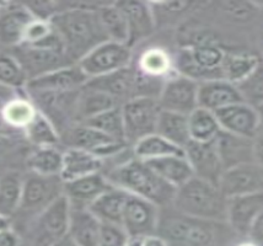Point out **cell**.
<instances>
[{
	"instance_id": "cell-1",
	"label": "cell",
	"mask_w": 263,
	"mask_h": 246,
	"mask_svg": "<svg viewBox=\"0 0 263 246\" xmlns=\"http://www.w3.org/2000/svg\"><path fill=\"white\" fill-rule=\"evenodd\" d=\"M99 6L67 3L63 10L49 20L61 37L65 54L74 63H79L93 48L109 41L98 14Z\"/></svg>"
},
{
	"instance_id": "cell-2",
	"label": "cell",
	"mask_w": 263,
	"mask_h": 246,
	"mask_svg": "<svg viewBox=\"0 0 263 246\" xmlns=\"http://www.w3.org/2000/svg\"><path fill=\"white\" fill-rule=\"evenodd\" d=\"M105 176L116 187L148 199L160 208L171 207L176 197L177 187L165 181L145 161L136 157L112 167Z\"/></svg>"
},
{
	"instance_id": "cell-3",
	"label": "cell",
	"mask_w": 263,
	"mask_h": 246,
	"mask_svg": "<svg viewBox=\"0 0 263 246\" xmlns=\"http://www.w3.org/2000/svg\"><path fill=\"white\" fill-rule=\"evenodd\" d=\"M228 201L218 185L193 176L177 188L172 208L193 218L228 223Z\"/></svg>"
},
{
	"instance_id": "cell-4",
	"label": "cell",
	"mask_w": 263,
	"mask_h": 246,
	"mask_svg": "<svg viewBox=\"0 0 263 246\" xmlns=\"http://www.w3.org/2000/svg\"><path fill=\"white\" fill-rule=\"evenodd\" d=\"M160 213L158 234L168 246H213L217 240V226L221 223L193 218L180 213Z\"/></svg>"
},
{
	"instance_id": "cell-5",
	"label": "cell",
	"mask_w": 263,
	"mask_h": 246,
	"mask_svg": "<svg viewBox=\"0 0 263 246\" xmlns=\"http://www.w3.org/2000/svg\"><path fill=\"white\" fill-rule=\"evenodd\" d=\"M161 111L159 100L153 98H134L122 105L128 145L133 147L140 139L156 133Z\"/></svg>"
},
{
	"instance_id": "cell-6",
	"label": "cell",
	"mask_w": 263,
	"mask_h": 246,
	"mask_svg": "<svg viewBox=\"0 0 263 246\" xmlns=\"http://www.w3.org/2000/svg\"><path fill=\"white\" fill-rule=\"evenodd\" d=\"M64 195V181L61 176H43L30 173L25 176L23 199L17 213L39 217L47 207Z\"/></svg>"
},
{
	"instance_id": "cell-7",
	"label": "cell",
	"mask_w": 263,
	"mask_h": 246,
	"mask_svg": "<svg viewBox=\"0 0 263 246\" xmlns=\"http://www.w3.org/2000/svg\"><path fill=\"white\" fill-rule=\"evenodd\" d=\"M81 89L69 91L32 92L29 95L33 99L37 110L51 121L61 136L69 127L77 123L78 102Z\"/></svg>"
},
{
	"instance_id": "cell-8",
	"label": "cell",
	"mask_w": 263,
	"mask_h": 246,
	"mask_svg": "<svg viewBox=\"0 0 263 246\" xmlns=\"http://www.w3.org/2000/svg\"><path fill=\"white\" fill-rule=\"evenodd\" d=\"M71 205L65 195L47 207L39 217L34 218L32 238L34 246H53L69 234L70 229Z\"/></svg>"
},
{
	"instance_id": "cell-9",
	"label": "cell",
	"mask_w": 263,
	"mask_h": 246,
	"mask_svg": "<svg viewBox=\"0 0 263 246\" xmlns=\"http://www.w3.org/2000/svg\"><path fill=\"white\" fill-rule=\"evenodd\" d=\"M61 144L68 148L83 149L96 157H114L128 147L127 143L116 141L105 133L84 123H75L61 135Z\"/></svg>"
},
{
	"instance_id": "cell-10",
	"label": "cell",
	"mask_w": 263,
	"mask_h": 246,
	"mask_svg": "<svg viewBox=\"0 0 263 246\" xmlns=\"http://www.w3.org/2000/svg\"><path fill=\"white\" fill-rule=\"evenodd\" d=\"M130 62L132 47L126 43L107 41L87 53L78 64L91 79L129 67Z\"/></svg>"
},
{
	"instance_id": "cell-11",
	"label": "cell",
	"mask_w": 263,
	"mask_h": 246,
	"mask_svg": "<svg viewBox=\"0 0 263 246\" xmlns=\"http://www.w3.org/2000/svg\"><path fill=\"white\" fill-rule=\"evenodd\" d=\"M10 49L11 51L5 52L10 53L17 59L18 63L26 71L29 82L61 68L77 64L64 52L55 51V49L34 47L24 43Z\"/></svg>"
},
{
	"instance_id": "cell-12",
	"label": "cell",
	"mask_w": 263,
	"mask_h": 246,
	"mask_svg": "<svg viewBox=\"0 0 263 246\" xmlns=\"http://www.w3.org/2000/svg\"><path fill=\"white\" fill-rule=\"evenodd\" d=\"M161 208L148 199L136 195H129L124 205L122 226L129 236L155 235L160 222Z\"/></svg>"
},
{
	"instance_id": "cell-13",
	"label": "cell",
	"mask_w": 263,
	"mask_h": 246,
	"mask_svg": "<svg viewBox=\"0 0 263 246\" xmlns=\"http://www.w3.org/2000/svg\"><path fill=\"white\" fill-rule=\"evenodd\" d=\"M199 83L184 75L168 78L159 96V104L165 111L190 116L198 105Z\"/></svg>"
},
{
	"instance_id": "cell-14",
	"label": "cell",
	"mask_w": 263,
	"mask_h": 246,
	"mask_svg": "<svg viewBox=\"0 0 263 246\" xmlns=\"http://www.w3.org/2000/svg\"><path fill=\"white\" fill-rule=\"evenodd\" d=\"M184 153L195 176L219 186L225 169L214 141L206 143L191 141L184 148Z\"/></svg>"
},
{
	"instance_id": "cell-15",
	"label": "cell",
	"mask_w": 263,
	"mask_h": 246,
	"mask_svg": "<svg viewBox=\"0 0 263 246\" xmlns=\"http://www.w3.org/2000/svg\"><path fill=\"white\" fill-rule=\"evenodd\" d=\"M219 187L228 198L262 192L263 166L257 163H249L225 170Z\"/></svg>"
},
{
	"instance_id": "cell-16",
	"label": "cell",
	"mask_w": 263,
	"mask_h": 246,
	"mask_svg": "<svg viewBox=\"0 0 263 246\" xmlns=\"http://www.w3.org/2000/svg\"><path fill=\"white\" fill-rule=\"evenodd\" d=\"M221 129L235 136L253 139L259 133V116L257 108L239 102L215 112Z\"/></svg>"
},
{
	"instance_id": "cell-17",
	"label": "cell",
	"mask_w": 263,
	"mask_h": 246,
	"mask_svg": "<svg viewBox=\"0 0 263 246\" xmlns=\"http://www.w3.org/2000/svg\"><path fill=\"white\" fill-rule=\"evenodd\" d=\"M263 212V191L230 197L228 201V225L247 238L253 222Z\"/></svg>"
},
{
	"instance_id": "cell-18",
	"label": "cell",
	"mask_w": 263,
	"mask_h": 246,
	"mask_svg": "<svg viewBox=\"0 0 263 246\" xmlns=\"http://www.w3.org/2000/svg\"><path fill=\"white\" fill-rule=\"evenodd\" d=\"M90 78L84 73L79 64L68 65L45 75L30 80L26 85L29 94L46 91H69L79 90L86 85Z\"/></svg>"
},
{
	"instance_id": "cell-19",
	"label": "cell",
	"mask_w": 263,
	"mask_h": 246,
	"mask_svg": "<svg viewBox=\"0 0 263 246\" xmlns=\"http://www.w3.org/2000/svg\"><path fill=\"white\" fill-rule=\"evenodd\" d=\"M112 187L105 174L96 173L64 182V195L74 210H87L103 192Z\"/></svg>"
},
{
	"instance_id": "cell-20",
	"label": "cell",
	"mask_w": 263,
	"mask_h": 246,
	"mask_svg": "<svg viewBox=\"0 0 263 246\" xmlns=\"http://www.w3.org/2000/svg\"><path fill=\"white\" fill-rule=\"evenodd\" d=\"M2 10V43L5 48L20 46L24 42L26 31L36 20L33 14L24 3H8Z\"/></svg>"
},
{
	"instance_id": "cell-21",
	"label": "cell",
	"mask_w": 263,
	"mask_h": 246,
	"mask_svg": "<svg viewBox=\"0 0 263 246\" xmlns=\"http://www.w3.org/2000/svg\"><path fill=\"white\" fill-rule=\"evenodd\" d=\"M243 101L236 84L227 79H213L199 83L198 105L199 107L217 112L228 106Z\"/></svg>"
},
{
	"instance_id": "cell-22",
	"label": "cell",
	"mask_w": 263,
	"mask_h": 246,
	"mask_svg": "<svg viewBox=\"0 0 263 246\" xmlns=\"http://www.w3.org/2000/svg\"><path fill=\"white\" fill-rule=\"evenodd\" d=\"M214 142L225 170L242 164L256 163L253 155V139L235 136L221 129Z\"/></svg>"
},
{
	"instance_id": "cell-23",
	"label": "cell",
	"mask_w": 263,
	"mask_h": 246,
	"mask_svg": "<svg viewBox=\"0 0 263 246\" xmlns=\"http://www.w3.org/2000/svg\"><path fill=\"white\" fill-rule=\"evenodd\" d=\"M116 4L126 15L129 26L130 47L152 35L155 27V21L150 3L140 2V0H124V2H116Z\"/></svg>"
},
{
	"instance_id": "cell-24",
	"label": "cell",
	"mask_w": 263,
	"mask_h": 246,
	"mask_svg": "<svg viewBox=\"0 0 263 246\" xmlns=\"http://www.w3.org/2000/svg\"><path fill=\"white\" fill-rule=\"evenodd\" d=\"M134 82H136V69L129 65L111 74L91 78L86 83L85 88L111 95L123 105L128 100L133 99Z\"/></svg>"
},
{
	"instance_id": "cell-25",
	"label": "cell",
	"mask_w": 263,
	"mask_h": 246,
	"mask_svg": "<svg viewBox=\"0 0 263 246\" xmlns=\"http://www.w3.org/2000/svg\"><path fill=\"white\" fill-rule=\"evenodd\" d=\"M129 195V192L112 185V187L93 201L87 210L101 223L122 225L124 205Z\"/></svg>"
},
{
	"instance_id": "cell-26",
	"label": "cell",
	"mask_w": 263,
	"mask_h": 246,
	"mask_svg": "<svg viewBox=\"0 0 263 246\" xmlns=\"http://www.w3.org/2000/svg\"><path fill=\"white\" fill-rule=\"evenodd\" d=\"M103 159L83 149L68 148L64 150V165L61 177L64 182L79 177L101 173Z\"/></svg>"
},
{
	"instance_id": "cell-27",
	"label": "cell",
	"mask_w": 263,
	"mask_h": 246,
	"mask_svg": "<svg viewBox=\"0 0 263 246\" xmlns=\"http://www.w3.org/2000/svg\"><path fill=\"white\" fill-rule=\"evenodd\" d=\"M144 161L165 181L177 188L195 176V173H193L192 166H191L186 155H171V157Z\"/></svg>"
},
{
	"instance_id": "cell-28",
	"label": "cell",
	"mask_w": 263,
	"mask_h": 246,
	"mask_svg": "<svg viewBox=\"0 0 263 246\" xmlns=\"http://www.w3.org/2000/svg\"><path fill=\"white\" fill-rule=\"evenodd\" d=\"M102 223L89 210L71 208L69 235L79 246H100Z\"/></svg>"
},
{
	"instance_id": "cell-29",
	"label": "cell",
	"mask_w": 263,
	"mask_h": 246,
	"mask_svg": "<svg viewBox=\"0 0 263 246\" xmlns=\"http://www.w3.org/2000/svg\"><path fill=\"white\" fill-rule=\"evenodd\" d=\"M156 135L184 149L191 142L189 116L162 110L156 126Z\"/></svg>"
},
{
	"instance_id": "cell-30",
	"label": "cell",
	"mask_w": 263,
	"mask_h": 246,
	"mask_svg": "<svg viewBox=\"0 0 263 246\" xmlns=\"http://www.w3.org/2000/svg\"><path fill=\"white\" fill-rule=\"evenodd\" d=\"M117 106H122V104L118 100L112 98L111 95L84 86L81 89L79 102H78L77 123L85 122L90 118L112 110Z\"/></svg>"
},
{
	"instance_id": "cell-31",
	"label": "cell",
	"mask_w": 263,
	"mask_h": 246,
	"mask_svg": "<svg viewBox=\"0 0 263 246\" xmlns=\"http://www.w3.org/2000/svg\"><path fill=\"white\" fill-rule=\"evenodd\" d=\"M25 177L16 170H8L2 177V201H0V214L2 217L11 218L17 213L23 199Z\"/></svg>"
},
{
	"instance_id": "cell-32",
	"label": "cell",
	"mask_w": 263,
	"mask_h": 246,
	"mask_svg": "<svg viewBox=\"0 0 263 246\" xmlns=\"http://www.w3.org/2000/svg\"><path fill=\"white\" fill-rule=\"evenodd\" d=\"M98 14L109 41L126 43L129 46V26L126 15L118 5L116 3L101 4L98 8Z\"/></svg>"
},
{
	"instance_id": "cell-33",
	"label": "cell",
	"mask_w": 263,
	"mask_h": 246,
	"mask_svg": "<svg viewBox=\"0 0 263 246\" xmlns=\"http://www.w3.org/2000/svg\"><path fill=\"white\" fill-rule=\"evenodd\" d=\"M64 165V152L57 147H40L27 158L31 173L43 176H61Z\"/></svg>"
},
{
	"instance_id": "cell-34",
	"label": "cell",
	"mask_w": 263,
	"mask_h": 246,
	"mask_svg": "<svg viewBox=\"0 0 263 246\" xmlns=\"http://www.w3.org/2000/svg\"><path fill=\"white\" fill-rule=\"evenodd\" d=\"M191 141L206 143L217 138L221 127L215 112L203 107H197L189 116Z\"/></svg>"
},
{
	"instance_id": "cell-35",
	"label": "cell",
	"mask_w": 263,
	"mask_h": 246,
	"mask_svg": "<svg viewBox=\"0 0 263 246\" xmlns=\"http://www.w3.org/2000/svg\"><path fill=\"white\" fill-rule=\"evenodd\" d=\"M133 154L140 160H152L171 155H186V153L183 148L154 133L137 142L133 145Z\"/></svg>"
},
{
	"instance_id": "cell-36",
	"label": "cell",
	"mask_w": 263,
	"mask_h": 246,
	"mask_svg": "<svg viewBox=\"0 0 263 246\" xmlns=\"http://www.w3.org/2000/svg\"><path fill=\"white\" fill-rule=\"evenodd\" d=\"M39 113V110L27 99H11L10 101L5 102L3 107V120L10 126L11 128H24L26 129L34 117Z\"/></svg>"
},
{
	"instance_id": "cell-37",
	"label": "cell",
	"mask_w": 263,
	"mask_h": 246,
	"mask_svg": "<svg viewBox=\"0 0 263 246\" xmlns=\"http://www.w3.org/2000/svg\"><path fill=\"white\" fill-rule=\"evenodd\" d=\"M261 59L249 53H231L227 54L223 64V77L228 82L239 84L255 70Z\"/></svg>"
},
{
	"instance_id": "cell-38",
	"label": "cell",
	"mask_w": 263,
	"mask_h": 246,
	"mask_svg": "<svg viewBox=\"0 0 263 246\" xmlns=\"http://www.w3.org/2000/svg\"><path fill=\"white\" fill-rule=\"evenodd\" d=\"M83 123L99 129L100 132L112 137L116 141L127 143L122 106H117V107L112 108V110L103 112V113L90 118V120H87Z\"/></svg>"
},
{
	"instance_id": "cell-39",
	"label": "cell",
	"mask_w": 263,
	"mask_h": 246,
	"mask_svg": "<svg viewBox=\"0 0 263 246\" xmlns=\"http://www.w3.org/2000/svg\"><path fill=\"white\" fill-rule=\"evenodd\" d=\"M27 138L37 147H55L61 143V136L51 121L39 111L31 124L25 129Z\"/></svg>"
},
{
	"instance_id": "cell-40",
	"label": "cell",
	"mask_w": 263,
	"mask_h": 246,
	"mask_svg": "<svg viewBox=\"0 0 263 246\" xmlns=\"http://www.w3.org/2000/svg\"><path fill=\"white\" fill-rule=\"evenodd\" d=\"M138 69L146 75L165 78L172 69V59L164 49L152 48L140 57Z\"/></svg>"
},
{
	"instance_id": "cell-41",
	"label": "cell",
	"mask_w": 263,
	"mask_h": 246,
	"mask_svg": "<svg viewBox=\"0 0 263 246\" xmlns=\"http://www.w3.org/2000/svg\"><path fill=\"white\" fill-rule=\"evenodd\" d=\"M241 96L246 104L258 107L263 104V61L245 80L237 84Z\"/></svg>"
},
{
	"instance_id": "cell-42",
	"label": "cell",
	"mask_w": 263,
	"mask_h": 246,
	"mask_svg": "<svg viewBox=\"0 0 263 246\" xmlns=\"http://www.w3.org/2000/svg\"><path fill=\"white\" fill-rule=\"evenodd\" d=\"M0 74H2V84L4 86L11 89H20L25 86L26 88L29 83V78L26 71L18 63L17 59L11 55L10 53L5 52L2 55V63H0Z\"/></svg>"
},
{
	"instance_id": "cell-43",
	"label": "cell",
	"mask_w": 263,
	"mask_h": 246,
	"mask_svg": "<svg viewBox=\"0 0 263 246\" xmlns=\"http://www.w3.org/2000/svg\"><path fill=\"white\" fill-rule=\"evenodd\" d=\"M129 235L122 225L102 223L100 246H126Z\"/></svg>"
},
{
	"instance_id": "cell-44",
	"label": "cell",
	"mask_w": 263,
	"mask_h": 246,
	"mask_svg": "<svg viewBox=\"0 0 263 246\" xmlns=\"http://www.w3.org/2000/svg\"><path fill=\"white\" fill-rule=\"evenodd\" d=\"M247 239L256 246H263V212L253 222Z\"/></svg>"
},
{
	"instance_id": "cell-45",
	"label": "cell",
	"mask_w": 263,
	"mask_h": 246,
	"mask_svg": "<svg viewBox=\"0 0 263 246\" xmlns=\"http://www.w3.org/2000/svg\"><path fill=\"white\" fill-rule=\"evenodd\" d=\"M0 246H20V238L11 226L2 228L0 232Z\"/></svg>"
},
{
	"instance_id": "cell-46",
	"label": "cell",
	"mask_w": 263,
	"mask_h": 246,
	"mask_svg": "<svg viewBox=\"0 0 263 246\" xmlns=\"http://www.w3.org/2000/svg\"><path fill=\"white\" fill-rule=\"evenodd\" d=\"M253 155L256 163L263 166V133H258L253 138Z\"/></svg>"
},
{
	"instance_id": "cell-47",
	"label": "cell",
	"mask_w": 263,
	"mask_h": 246,
	"mask_svg": "<svg viewBox=\"0 0 263 246\" xmlns=\"http://www.w3.org/2000/svg\"><path fill=\"white\" fill-rule=\"evenodd\" d=\"M144 246H168V244L161 236L155 234L144 238Z\"/></svg>"
},
{
	"instance_id": "cell-48",
	"label": "cell",
	"mask_w": 263,
	"mask_h": 246,
	"mask_svg": "<svg viewBox=\"0 0 263 246\" xmlns=\"http://www.w3.org/2000/svg\"><path fill=\"white\" fill-rule=\"evenodd\" d=\"M53 246H79V245H78L77 242H75L74 239L68 234V235H65L64 238H62L61 240L55 242Z\"/></svg>"
},
{
	"instance_id": "cell-49",
	"label": "cell",
	"mask_w": 263,
	"mask_h": 246,
	"mask_svg": "<svg viewBox=\"0 0 263 246\" xmlns=\"http://www.w3.org/2000/svg\"><path fill=\"white\" fill-rule=\"evenodd\" d=\"M126 246H144V238H139V236H129Z\"/></svg>"
},
{
	"instance_id": "cell-50",
	"label": "cell",
	"mask_w": 263,
	"mask_h": 246,
	"mask_svg": "<svg viewBox=\"0 0 263 246\" xmlns=\"http://www.w3.org/2000/svg\"><path fill=\"white\" fill-rule=\"evenodd\" d=\"M257 108L258 116H259V133H263V104L259 105Z\"/></svg>"
},
{
	"instance_id": "cell-51",
	"label": "cell",
	"mask_w": 263,
	"mask_h": 246,
	"mask_svg": "<svg viewBox=\"0 0 263 246\" xmlns=\"http://www.w3.org/2000/svg\"><path fill=\"white\" fill-rule=\"evenodd\" d=\"M239 246H256L255 244H252L251 241H247V242H243V244H241Z\"/></svg>"
}]
</instances>
